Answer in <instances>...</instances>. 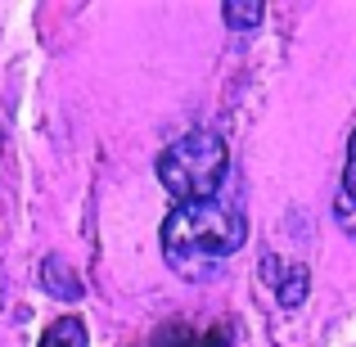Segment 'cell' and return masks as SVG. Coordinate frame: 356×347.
I'll list each match as a JSON object with an SVG mask.
<instances>
[{"mask_svg": "<svg viewBox=\"0 0 356 347\" xmlns=\"http://www.w3.org/2000/svg\"><path fill=\"white\" fill-rule=\"evenodd\" d=\"M243 239H248V217L230 199L176 203L163 221V257L190 284L212 280L230 252L243 248Z\"/></svg>", "mask_w": 356, "mask_h": 347, "instance_id": "6da1fadb", "label": "cell"}, {"mask_svg": "<svg viewBox=\"0 0 356 347\" xmlns=\"http://www.w3.org/2000/svg\"><path fill=\"white\" fill-rule=\"evenodd\" d=\"M226 167H230L226 140L217 131L199 127L158 154V181H163V190L176 203H203V199H217L221 181H226Z\"/></svg>", "mask_w": 356, "mask_h": 347, "instance_id": "7a4b0ae2", "label": "cell"}, {"mask_svg": "<svg viewBox=\"0 0 356 347\" xmlns=\"http://www.w3.org/2000/svg\"><path fill=\"white\" fill-rule=\"evenodd\" d=\"M149 347H235V330L230 325H185V321H172L163 325Z\"/></svg>", "mask_w": 356, "mask_h": 347, "instance_id": "3957f363", "label": "cell"}, {"mask_svg": "<svg viewBox=\"0 0 356 347\" xmlns=\"http://www.w3.org/2000/svg\"><path fill=\"white\" fill-rule=\"evenodd\" d=\"M41 289L50 298H59V302H77L81 293H86V284H81V275L68 266V261L59 257V252H50V257L41 261Z\"/></svg>", "mask_w": 356, "mask_h": 347, "instance_id": "277c9868", "label": "cell"}, {"mask_svg": "<svg viewBox=\"0 0 356 347\" xmlns=\"http://www.w3.org/2000/svg\"><path fill=\"white\" fill-rule=\"evenodd\" d=\"M334 217H339V226L356 239V127L348 136V163H343V185H339V194H334Z\"/></svg>", "mask_w": 356, "mask_h": 347, "instance_id": "5b68a950", "label": "cell"}, {"mask_svg": "<svg viewBox=\"0 0 356 347\" xmlns=\"http://www.w3.org/2000/svg\"><path fill=\"white\" fill-rule=\"evenodd\" d=\"M41 347H90L86 321H77V316H59V321L41 334Z\"/></svg>", "mask_w": 356, "mask_h": 347, "instance_id": "8992f818", "label": "cell"}, {"mask_svg": "<svg viewBox=\"0 0 356 347\" xmlns=\"http://www.w3.org/2000/svg\"><path fill=\"white\" fill-rule=\"evenodd\" d=\"M307 293H312V271L307 266H289L284 275H280V284H275V302L280 307H302Z\"/></svg>", "mask_w": 356, "mask_h": 347, "instance_id": "52a82bcc", "label": "cell"}, {"mask_svg": "<svg viewBox=\"0 0 356 347\" xmlns=\"http://www.w3.org/2000/svg\"><path fill=\"white\" fill-rule=\"evenodd\" d=\"M261 0H226V9H221V18H226V27H235V32H248V27L261 23Z\"/></svg>", "mask_w": 356, "mask_h": 347, "instance_id": "ba28073f", "label": "cell"}, {"mask_svg": "<svg viewBox=\"0 0 356 347\" xmlns=\"http://www.w3.org/2000/svg\"><path fill=\"white\" fill-rule=\"evenodd\" d=\"M0 298H5V293H0Z\"/></svg>", "mask_w": 356, "mask_h": 347, "instance_id": "9c48e42d", "label": "cell"}]
</instances>
